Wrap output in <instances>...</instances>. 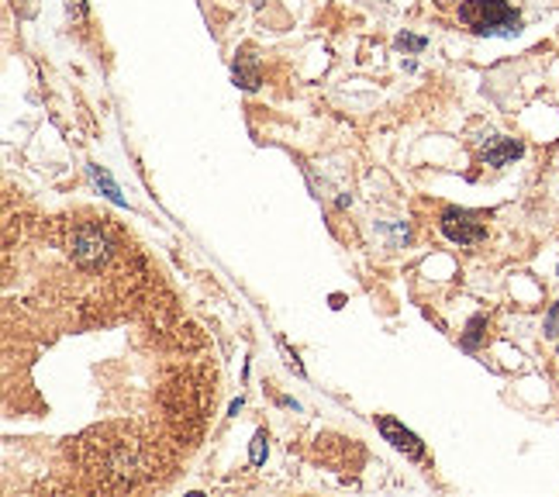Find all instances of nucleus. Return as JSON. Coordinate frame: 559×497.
Instances as JSON below:
<instances>
[{"label": "nucleus", "instance_id": "1", "mask_svg": "<svg viewBox=\"0 0 559 497\" xmlns=\"http://www.w3.org/2000/svg\"><path fill=\"white\" fill-rule=\"evenodd\" d=\"M459 22L470 28L473 35H504L515 39L521 35V14L508 0H463L459 4Z\"/></svg>", "mask_w": 559, "mask_h": 497}, {"label": "nucleus", "instance_id": "2", "mask_svg": "<svg viewBox=\"0 0 559 497\" xmlns=\"http://www.w3.org/2000/svg\"><path fill=\"white\" fill-rule=\"evenodd\" d=\"M442 231H446L449 242L456 246H476L487 239V228L480 222V214L463 211V207H446L442 211Z\"/></svg>", "mask_w": 559, "mask_h": 497}, {"label": "nucleus", "instance_id": "3", "mask_svg": "<svg viewBox=\"0 0 559 497\" xmlns=\"http://www.w3.org/2000/svg\"><path fill=\"white\" fill-rule=\"evenodd\" d=\"M377 425H380V435L394 446L397 452H404L407 459H425V442L415 435L411 429H404L397 418H390V414H380L377 418Z\"/></svg>", "mask_w": 559, "mask_h": 497}, {"label": "nucleus", "instance_id": "4", "mask_svg": "<svg viewBox=\"0 0 559 497\" xmlns=\"http://www.w3.org/2000/svg\"><path fill=\"white\" fill-rule=\"evenodd\" d=\"M521 153H525V145L515 142V138H491V142L484 145L480 159H484L487 166H508V162H515Z\"/></svg>", "mask_w": 559, "mask_h": 497}, {"label": "nucleus", "instance_id": "5", "mask_svg": "<svg viewBox=\"0 0 559 497\" xmlns=\"http://www.w3.org/2000/svg\"><path fill=\"white\" fill-rule=\"evenodd\" d=\"M231 76H235V87H242V91H256L259 83H263V73H259V59L252 56V52H242L239 59H235V66H231Z\"/></svg>", "mask_w": 559, "mask_h": 497}, {"label": "nucleus", "instance_id": "6", "mask_svg": "<svg viewBox=\"0 0 559 497\" xmlns=\"http://www.w3.org/2000/svg\"><path fill=\"white\" fill-rule=\"evenodd\" d=\"M87 173H90V180H93V183H97V187H100V194H104L108 201L125 204V197H121V187H118V183H114L111 177H108V170H104V166H93V162H90Z\"/></svg>", "mask_w": 559, "mask_h": 497}, {"label": "nucleus", "instance_id": "7", "mask_svg": "<svg viewBox=\"0 0 559 497\" xmlns=\"http://www.w3.org/2000/svg\"><path fill=\"white\" fill-rule=\"evenodd\" d=\"M484 339H487V318H484V315L470 318V325H467V332H463L459 345H463L467 353H476V349L484 345Z\"/></svg>", "mask_w": 559, "mask_h": 497}, {"label": "nucleus", "instance_id": "8", "mask_svg": "<svg viewBox=\"0 0 559 497\" xmlns=\"http://www.w3.org/2000/svg\"><path fill=\"white\" fill-rule=\"evenodd\" d=\"M266 432H256V435H252V446H249V463H252V466H259V463H263V459H266Z\"/></svg>", "mask_w": 559, "mask_h": 497}, {"label": "nucleus", "instance_id": "9", "mask_svg": "<svg viewBox=\"0 0 559 497\" xmlns=\"http://www.w3.org/2000/svg\"><path fill=\"white\" fill-rule=\"evenodd\" d=\"M425 46H428L425 39H415V35H401L397 39V48H407V52H422Z\"/></svg>", "mask_w": 559, "mask_h": 497}, {"label": "nucleus", "instance_id": "10", "mask_svg": "<svg viewBox=\"0 0 559 497\" xmlns=\"http://www.w3.org/2000/svg\"><path fill=\"white\" fill-rule=\"evenodd\" d=\"M69 18H83V0H69Z\"/></svg>", "mask_w": 559, "mask_h": 497}, {"label": "nucleus", "instance_id": "11", "mask_svg": "<svg viewBox=\"0 0 559 497\" xmlns=\"http://www.w3.org/2000/svg\"><path fill=\"white\" fill-rule=\"evenodd\" d=\"M553 315H556V318H559V304H556V308H553Z\"/></svg>", "mask_w": 559, "mask_h": 497}]
</instances>
